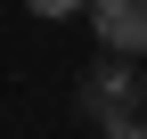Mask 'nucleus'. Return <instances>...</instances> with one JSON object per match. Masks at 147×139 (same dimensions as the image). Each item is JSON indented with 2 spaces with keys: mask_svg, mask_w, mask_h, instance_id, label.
I'll return each instance as SVG.
<instances>
[{
  "mask_svg": "<svg viewBox=\"0 0 147 139\" xmlns=\"http://www.w3.org/2000/svg\"><path fill=\"white\" fill-rule=\"evenodd\" d=\"M131 98H147V82H139V65L106 49V65H90V74H82V107L98 115V123H115V115H131Z\"/></svg>",
  "mask_w": 147,
  "mask_h": 139,
  "instance_id": "1",
  "label": "nucleus"
},
{
  "mask_svg": "<svg viewBox=\"0 0 147 139\" xmlns=\"http://www.w3.org/2000/svg\"><path fill=\"white\" fill-rule=\"evenodd\" d=\"M90 25L115 57H139L147 49V0H90Z\"/></svg>",
  "mask_w": 147,
  "mask_h": 139,
  "instance_id": "2",
  "label": "nucleus"
},
{
  "mask_svg": "<svg viewBox=\"0 0 147 139\" xmlns=\"http://www.w3.org/2000/svg\"><path fill=\"white\" fill-rule=\"evenodd\" d=\"M33 16H90V0H25Z\"/></svg>",
  "mask_w": 147,
  "mask_h": 139,
  "instance_id": "3",
  "label": "nucleus"
},
{
  "mask_svg": "<svg viewBox=\"0 0 147 139\" xmlns=\"http://www.w3.org/2000/svg\"><path fill=\"white\" fill-rule=\"evenodd\" d=\"M106 139H147V123H139V115H115V123H106Z\"/></svg>",
  "mask_w": 147,
  "mask_h": 139,
  "instance_id": "4",
  "label": "nucleus"
}]
</instances>
